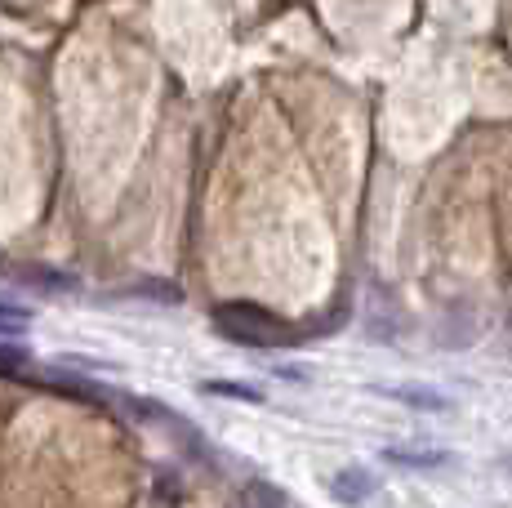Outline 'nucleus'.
Listing matches in <instances>:
<instances>
[{
    "instance_id": "obj_1",
    "label": "nucleus",
    "mask_w": 512,
    "mask_h": 508,
    "mask_svg": "<svg viewBox=\"0 0 512 508\" xmlns=\"http://www.w3.org/2000/svg\"><path fill=\"white\" fill-rule=\"evenodd\" d=\"M214 330L236 339L245 348H277L285 344V326L272 312H263L259 304H223L214 312Z\"/></svg>"
},
{
    "instance_id": "obj_2",
    "label": "nucleus",
    "mask_w": 512,
    "mask_h": 508,
    "mask_svg": "<svg viewBox=\"0 0 512 508\" xmlns=\"http://www.w3.org/2000/svg\"><path fill=\"white\" fill-rule=\"evenodd\" d=\"M374 473L370 468H339V473L330 477V495L339 504H366L370 495H374Z\"/></svg>"
},
{
    "instance_id": "obj_3",
    "label": "nucleus",
    "mask_w": 512,
    "mask_h": 508,
    "mask_svg": "<svg viewBox=\"0 0 512 508\" xmlns=\"http://www.w3.org/2000/svg\"><path fill=\"white\" fill-rule=\"evenodd\" d=\"M36 312L27 304H18V299H0V335H23L27 326H32Z\"/></svg>"
},
{
    "instance_id": "obj_4",
    "label": "nucleus",
    "mask_w": 512,
    "mask_h": 508,
    "mask_svg": "<svg viewBox=\"0 0 512 508\" xmlns=\"http://www.w3.org/2000/svg\"><path fill=\"white\" fill-rule=\"evenodd\" d=\"M383 459H388V464H401V468H432V464H446V451H406V446H388Z\"/></svg>"
},
{
    "instance_id": "obj_5",
    "label": "nucleus",
    "mask_w": 512,
    "mask_h": 508,
    "mask_svg": "<svg viewBox=\"0 0 512 508\" xmlns=\"http://www.w3.org/2000/svg\"><path fill=\"white\" fill-rule=\"evenodd\" d=\"M383 393H388V397H397V402L419 406V410H446V406H450V397L432 393V388H383Z\"/></svg>"
},
{
    "instance_id": "obj_6",
    "label": "nucleus",
    "mask_w": 512,
    "mask_h": 508,
    "mask_svg": "<svg viewBox=\"0 0 512 508\" xmlns=\"http://www.w3.org/2000/svg\"><path fill=\"white\" fill-rule=\"evenodd\" d=\"M121 295H130V299H156V304H179L183 290H179V286H170V281H143V286L121 290Z\"/></svg>"
},
{
    "instance_id": "obj_7",
    "label": "nucleus",
    "mask_w": 512,
    "mask_h": 508,
    "mask_svg": "<svg viewBox=\"0 0 512 508\" xmlns=\"http://www.w3.org/2000/svg\"><path fill=\"white\" fill-rule=\"evenodd\" d=\"M245 508H285V500L268 482H250L245 486Z\"/></svg>"
},
{
    "instance_id": "obj_8",
    "label": "nucleus",
    "mask_w": 512,
    "mask_h": 508,
    "mask_svg": "<svg viewBox=\"0 0 512 508\" xmlns=\"http://www.w3.org/2000/svg\"><path fill=\"white\" fill-rule=\"evenodd\" d=\"M18 366H27V348L0 339V375H9V370H18Z\"/></svg>"
},
{
    "instance_id": "obj_9",
    "label": "nucleus",
    "mask_w": 512,
    "mask_h": 508,
    "mask_svg": "<svg viewBox=\"0 0 512 508\" xmlns=\"http://www.w3.org/2000/svg\"><path fill=\"white\" fill-rule=\"evenodd\" d=\"M205 393H223V397H241V402H259L254 388H241V384H205Z\"/></svg>"
}]
</instances>
